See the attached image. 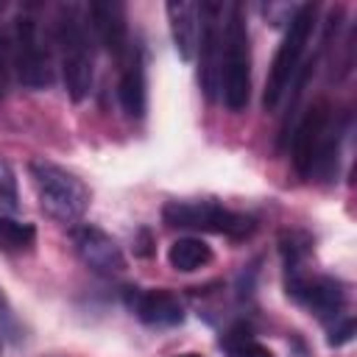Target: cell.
Wrapping results in <instances>:
<instances>
[{"label": "cell", "mask_w": 357, "mask_h": 357, "mask_svg": "<svg viewBox=\"0 0 357 357\" xmlns=\"http://www.w3.org/2000/svg\"><path fill=\"white\" fill-rule=\"evenodd\" d=\"M89 22L81 6L61 3L53 20V36L59 50L61 81L70 100L81 103L95 81V36L89 33Z\"/></svg>", "instance_id": "cell-1"}, {"label": "cell", "mask_w": 357, "mask_h": 357, "mask_svg": "<svg viewBox=\"0 0 357 357\" xmlns=\"http://www.w3.org/2000/svg\"><path fill=\"white\" fill-rule=\"evenodd\" d=\"M223 50H220V89L229 112H243L251 100V36L245 8L240 3L226 6Z\"/></svg>", "instance_id": "cell-2"}, {"label": "cell", "mask_w": 357, "mask_h": 357, "mask_svg": "<svg viewBox=\"0 0 357 357\" xmlns=\"http://www.w3.org/2000/svg\"><path fill=\"white\" fill-rule=\"evenodd\" d=\"M28 173H31L39 206L47 218L64 226L78 223L84 218V212L89 209V190L75 173L47 159H33L28 165Z\"/></svg>", "instance_id": "cell-3"}, {"label": "cell", "mask_w": 357, "mask_h": 357, "mask_svg": "<svg viewBox=\"0 0 357 357\" xmlns=\"http://www.w3.org/2000/svg\"><path fill=\"white\" fill-rule=\"evenodd\" d=\"M340 131V128H337ZM332 126V106L329 100H315L307 114L298 120L293 131V167L298 176H312L321 170H329L337 153V134Z\"/></svg>", "instance_id": "cell-4"}, {"label": "cell", "mask_w": 357, "mask_h": 357, "mask_svg": "<svg viewBox=\"0 0 357 357\" xmlns=\"http://www.w3.org/2000/svg\"><path fill=\"white\" fill-rule=\"evenodd\" d=\"M315 14H318V8L312 3H304L287 20V31H284V36L279 42V50H276V56L271 61V70H268L265 95H262V106L265 109H276V103L282 100V95L287 92V86L298 75L301 56L307 50V42L312 36V28H315Z\"/></svg>", "instance_id": "cell-5"}, {"label": "cell", "mask_w": 357, "mask_h": 357, "mask_svg": "<svg viewBox=\"0 0 357 357\" xmlns=\"http://www.w3.org/2000/svg\"><path fill=\"white\" fill-rule=\"evenodd\" d=\"M162 220L170 229L226 234L234 240H243L257 229L254 218L234 212V209H226L218 201H167L162 206Z\"/></svg>", "instance_id": "cell-6"}, {"label": "cell", "mask_w": 357, "mask_h": 357, "mask_svg": "<svg viewBox=\"0 0 357 357\" xmlns=\"http://www.w3.org/2000/svg\"><path fill=\"white\" fill-rule=\"evenodd\" d=\"M14 73L25 89H47L53 84V61L39 22L31 14H20L11 28Z\"/></svg>", "instance_id": "cell-7"}, {"label": "cell", "mask_w": 357, "mask_h": 357, "mask_svg": "<svg viewBox=\"0 0 357 357\" xmlns=\"http://www.w3.org/2000/svg\"><path fill=\"white\" fill-rule=\"evenodd\" d=\"M287 282V296H293L298 304H304L310 312H315L324 324H335L343 318L346 307V290L337 279L332 276H310L307 271L284 276Z\"/></svg>", "instance_id": "cell-8"}, {"label": "cell", "mask_w": 357, "mask_h": 357, "mask_svg": "<svg viewBox=\"0 0 357 357\" xmlns=\"http://www.w3.org/2000/svg\"><path fill=\"white\" fill-rule=\"evenodd\" d=\"M201 33H198V84L209 100H215L220 89V50H223V6L201 3Z\"/></svg>", "instance_id": "cell-9"}, {"label": "cell", "mask_w": 357, "mask_h": 357, "mask_svg": "<svg viewBox=\"0 0 357 357\" xmlns=\"http://www.w3.org/2000/svg\"><path fill=\"white\" fill-rule=\"evenodd\" d=\"M73 248H75L78 259L98 276L112 279V276L126 273V268H128L120 243L109 231H103L100 226H92V223L75 226L73 229Z\"/></svg>", "instance_id": "cell-10"}, {"label": "cell", "mask_w": 357, "mask_h": 357, "mask_svg": "<svg viewBox=\"0 0 357 357\" xmlns=\"http://www.w3.org/2000/svg\"><path fill=\"white\" fill-rule=\"evenodd\" d=\"M126 307L131 310V315L137 321H142L145 326H156V329L178 326L187 318L181 298L176 293L159 290V287H128Z\"/></svg>", "instance_id": "cell-11"}, {"label": "cell", "mask_w": 357, "mask_h": 357, "mask_svg": "<svg viewBox=\"0 0 357 357\" xmlns=\"http://www.w3.org/2000/svg\"><path fill=\"white\" fill-rule=\"evenodd\" d=\"M123 67H120V84H117V95H120V106L126 112V117L139 120L145 117L148 109V67H145V47L139 42H131L126 47V53L120 56Z\"/></svg>", "instance_id": "cell-12"}, {"label": "cell", "mask_w": 357, "mask_h": 357, "mask_svg": "<svg viewBox=\"0 0 357 357\" xmlns=\"http://www.w3.org/2000/svg\"><path fill=\"white\" fill-rule=\"evenodd\" d=\"M86 22L95 33V39L112 53V56H123L126 47L131 45L128 39V14L126 6L117 0H95L84 8Z\"/></svg>", "instance_id": "cell-13"}, {"label": "cell", "mask_w": 357, "mask_h": 357, "mask_svg": "<svg viewBox=\"0 0 357 357\" xmlns=\"http://www.w3.org/2000/svg\"><path fill=\"white\" fill-rule=\"evenodd\" d=\"M167 22L173 47L181 61H192L198 50V33H201V11L195 3H167Z\"/></svg>", "instance_id": "cell-14"}, {"label": "cell", "mask_w": 357, "mask_h": 357, "mask_svg": "<svg viewBox=\"0 0 357 357\" xmlns=\"http://www.w3.org/2000/svg\"><path fill=\"white\" fill-rule=\"evenodd\" d=\"M215 259V251L209 243H204L201 237H178L170 243L167 248V265L178 273H192L206 268Z\"/></svg>", "instance_id": "cell-15"}, {"label": "cell", "mask_w": 357, "mask_h": 357, "mask_svg": "<svg viewBox=\"0 0 357 357\" xmlns=\"http://www.w3.org/2000/svg\"><path fill=\"white\" fill-rule=\"evenodd\" d=\"M36 243V229L31 223H22L11 215H0V251H28Z\"/></svg>", "instance_id": "cell-16"}, {"label": "cell", "mask_w": 357, "mask_h": 357, "mask_svg": "<svg viewBox=\"0 0 357 357\" xmlns=\"http://www.w3.org/2000/svg\"><path fill=\"white\" fill-rule=\"evenodd\" d=\"M220 349L229 354V357H273L257 337H251L248 332L243 329H231L220 337Z\"/></svg>", "instance_id": "cell-17"}, {"label": "cell", "mask_w": 357, "mask_h": 357, "mask_svg": "<svg viewBox=\"0 0 357 357\" xmlns=\"http://www.w3.org/2000/svg\"><path fill=\"white\" fill-rule=\"evenodd\" d=\"M20 209L17 173L6 156H0V215H14Z\"/></svg>", "instance_id": "cell-18"}, {"label": "cell", "mask_w": 357, "mask_h": 357, "mask_svg": "<svg viewBox=\"0 0 357 357\" xmlns=\"http://www.w3.org/2000/svg\"><path fill=\"white\" fill-rule=\"evenodd\" d=\"M11 73H14V56H11V31L0 28V103L8 95L11 86Z\"/></svg>", "instance_id": "cell-19"}, {"label": "cell", "mask_w": 357, "mask_h": 357, "mask_svg": "<svg viewBox=\"0 0 357 357\" xmlns=\"http://www.w3.org/2000/svg\"><path fill=\"white\" fill-rule=\"evenodd\" d=\"M0 326L3 329H14V315H11V307H8L6 296H3V290H0Z\"/></svg>", "instance_id": "cell-20"}, {"label": "cell", "mask_w": 357, "mask_h": 357, "mask_svg": "<svg viewBox=\"0 0 357 357\" xmlns=\"http://www.w3.org/2000/svg\"><path fill=\"white\" fill-rule=\"evenodd\" d=\"M173 357H201V354H195V351H184V354H173Z\"/></svg>", "instance_id": "cell-21"}, {"label": "cell", "mask_w": 357, "mask_h": 357, "mask_svg": "<svg viewBox=\"0 0 357 357\" xmlns=\"http://www.w3.org/2000/svg\"><path fill=\"white\" fill-rule=\"evenodd\" d=\"M3 8H6V3H3V0H0V11H3Z\"/></svg>", "instance_id": "cell-22"}]
</instances>
